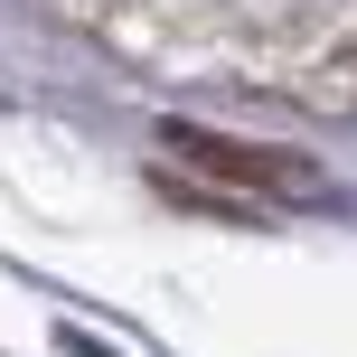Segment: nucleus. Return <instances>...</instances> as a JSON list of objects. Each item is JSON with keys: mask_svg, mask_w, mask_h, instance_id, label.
<instances>
[{"mask_svg": "<svg viewBox=\"0 0 357 357\" xmlns=\"http://www.w3.org/2000/svg\"><path fill=\"white\" fill-rule=\"evenodd\" d=\"M160 142L178 151V160H197V169H216V178H235V188H264V197H320V169L310 160H291V151H245V142H226V132H160Z\"/></svg>", "mask_w": 357, "mask_h": 357, "instance_id": "f257e3e1", "label": "nucleus"}]
</instances>
